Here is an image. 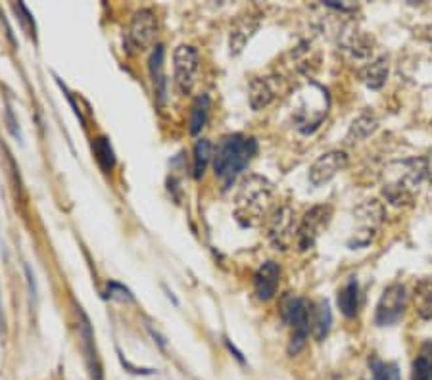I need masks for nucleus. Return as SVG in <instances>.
Listing matches in <instances>:
<instances>
[{"mask_svg": "<svg viewBox=\"0 0 432 380\" xmlns=\"http://www.w3.org/2000/svg\"><path fill=\"white\" fill-rule=\"evenodd\" d=\"M225 344H227L229 351H231V354H235V357H236V359H238V361H240V363H244V357H242V354H240V351H238V349H236L235 346H233V344H231V342H229V340H225Z\"/></svg>", "mask_w": 432, "mask_h": 380, "instance_id": "72a5a7b5", "label": "nucleus"}, {"mask_svg": "<svg viewBox=\"0 0 432 380\" xmlns=\"http://www.w3.org/2000/svg\"><path fill=\"white\" fill-rule=\"evenodd\" d=\"M271 198H273V184L265 177L259 175L246 177L236 194L235 215L238 223L244 227L258 225L268 212Z\"/></svg>", "mask_w": 432, "mask_h": 380, "instance_id": "7ed1b4c3", "label": "nucleus"}, {"mask_svg": "<svg viewBox=\"0 0 432 380\" xmlns=\"http://www.w3.org/2000/svg\"><path fill=\"white\" fill-rule=\"evenodd\" d=\"M173 63H175V87L179 88L181 95H189L196 83L198 70H200L198 50L190 45L177 47L173 52Z\"/></svg>", "mask_w": 432, "mask_h": 380, "instance_id": "9b49d317", "label": "nucleus"}, {"mask_svg": "<svg viewBox=\"0 0 432 380\" xmlns=\"http://www.w3.org/2000/svg\"><path fill=\"white\" fill-rule=\"evenodd\" d=\"M281 83L277 77H256L250 81V106L252 110H263L279 95Z\"/></svg>", "mask_w": 432, "mask_h": 380, "instance_id": "f3484780", "label": "nucleus"}, {"mask_svg": "<svg viewBox=\"0 0 432 380\" xmlns=\"http://www.w3.org/2000/svg\"><path fill=\"white\" fill-rule=\"evenodd\" d=\"M338 308L342 315L354 319L360 311V286L355 278H350L340 290H338Z\"/></svg>", "mask_w": 432, "mask_h": 380, "instance_id": "412c9836", "label": "nucleus"}, {"mask_svg": "<svg viewBox=\"0 0 432 380\" xmlns=\"http://www.w3.org/2000/svg\"><path fill=\"white\" fill-rule=\"evenodd\" d=\"M429 344V356H431V380H432V344L431 342H426Z\"/></svg>", "mask_w": 432, "mask_h": 380, "instance_id": "c9c22d12", "label": "nucleus"}, {"mask_svg": "<svg viewBox=\"0 0 432 380\" xmlns=\"http://www.w3.org/2000/svg\"><path fill=\"white\" fill-rule=\"evenodd\" d=\"M281 311H283L284 323L292 328L288 356H298L300 351L306 348L307 338L311 333V315H314L311 303L298 296H288L284 298Z\"/></svg>", "mask_w": 432, "mask_h": 380, "instance_id": "20e7f679", "label": "nucleus"}, {"mask_svg": "<svg viewBox=\"0 0 432 380\" xmlns=\"http://www.w3.org/2000/svg\"><path fill=\"white\" fill-rule=\"evenodd\" d=\"M157 35V19L156 14L148 8L139 10L131 19L129 25V31L125 35V48L127 52L137 54L142 52L148 47H152L156 42Z\"/></svg>", "mask_w": 432, "mask_h": 380, "instance_id": "1a4fd4ad", "label": "nucleus"}, {"mask_svg": "<svg viewBox=\"0 0 432 380\" xmlns=\"http://www.w3.org/2000/svg\"><path fill=\"white\" fill-rule=\"evenodd\" d=\"M355 221L360 223V229L355 230V237L350 240V248L355 250V248H365L369 246L375 237H377L380 225L385 221L386 209L385 204L380 200H365L363 204L354 209Z\"/></svg>", "mask_w": 432, "mask_h": 380, "instance_id": "39448f33", "label": "nucleus"}, {"mask_svg": "<svg viewBox=\"0 0 432 380\" xmlns=\"http://www.w3.org/2000/svg\"><path fill=\"white\" fill-rule=\"evenodd\" d=\"M281 285V267L275 262H265L259 265V269L254 275V290L258 300L269 301L277 296Z\"/></svg>", "mask_w": 432, "mask_h": 380, "instance_id": "4468645a", "label": "nucleus"}, {"mask_svg": "<svg viewBox=\"0 0 432 380\" xmlns=\"http://www.w3.org/2000/svg\"><path fill=\"white\" fill-rule=\"evenodd\" d=\"M424 169H426V179L432 182V150L424 156Z\"/></svg>", "mask_w": 432, "mask_h": 380, "instance_id": "473e14b6", "label": "nucleus"}, {"mask_svg": "<svg viewBox=\"0 0 432 380\" xmlns=\"http://www.w3.org/2000/svg\"><path fill=\"white\" fill-rule=\"evenodd\" d=\"M6 123H8L10 133L16 136L17 141H22V131H20V127H17V121L14 119V111H12L10 106H6Z\"/></svg>", "mask_w": 432, "mask_h": 380, "instance_id": "7c9ffc66", "label": "nucleus"}, {"mask_svg": "<svg viewBox=\"0 0 432 380\" xmlns=\"http://www.w3.org/2000/svg\"><path fill=\"white\" fill-rule=\"evenodd\" d=\"M377 40L369 31H363L355 24H348L338 33V50L352 62L369 63L375 54Z\"/></svg>", "mask_w": 432, "mask_h": 380, "instance_id": "423d86ee", "label": "nucleus"}, {"mask_svg": "<svg viewBox=\"0 0 432 380\" xmlns=\"http://www.w3.org/2000/svg\"><path fill=\"white\" fill-rule=\"evenodd\" d=\"M330 219H332L330 204H319V206L307 209L302 221L298 223V230H296V248L300 252H307L314 248L323 230L329 227Z\"/></svg>", "mask_w": 432, "mask_h": 380, "instance_id": "0eeeda50", "label": "nucleus"}, {"mask_svg": "<svg viewBox=\"0 0 432 380\" xmlns=\"http://www.w3.org/2000/svg\"><path fill=\"white\" fill-rule=\"evenodd\" d=\"M348 164H350V156L344 150H330L327 154H321L311 164L307 179L314 187H323L332 181L340 171H344Z\"/></svg>", "mask_w": 432, "mask_h": 380, "instance_id": "f8f14e48", "label": "nucleus"}, {"mask_svg": "<svg viewBox=\"0 0 432 380\" xmlns=\"http://www.w3.org/2000/svg\"><path fill=\"white\" fill-rule=\"evenodd\" d=\"M77 315L79 342H81V351H83V357H85L88 377L93 380H102V361H100L98 349H96L95 331H93V326H91V321H88L86 313L81 308H77Z\"/></svg>", "mask_w": 432, "mask_h": 380, "instance_id": "ddd939ff", "label": "nucleus"}, {"mask_svg": "<svg viewBox=\"0 0 432 380\" xmlns=\"http://www.w3.org/2000/svg\"><path fill=\"white\" fill-rule=\"evenodd\" d=\"M408 308V290L400 283L386 286L375 311V323L378 326H392L400 321Z\"/></svg>", "mask_w": 432, "mask_h": 380, "instance_id": "9d476101", "label": "nucleus"}, {"mask_svg": "<svg viewBox=\"0 0 432 380\" xmlns=\"http://www.w3.org/2000/svg\"><path fill=\"white\" fill-rule=\"evenodd\" d=\"M0 331H4V309H2V294H0Z\"/></svg>", "mask_w": 432, "mask_h": 380, "instance_id": "f704fd0d", "label": "nucleus"}, {"mask_svg": "<svg viewBox=\"0 0 432 380\" xmlns=\"http://www.w3.org/2000/svg\"><path fill=\"white\" fill-rule=\"evenodd\" d=\"M332 326V311L327 300H321L314 309V317H311V331H314L315 340L321 342L327 338Z\"/></svg>", "mask_w": 432, "mask_h": 380, "instance_id": "4be33fe9", "label": "nucleus"}, {"mask_svg": "<svg viewBox=\"0 0 432 380\" xmlns=\"http://www.w3.org/2000/svg\"><path fill=\"white\" fill-rule=\"evenodd\" d=\"M411 380H431V356H429V344H424L419 356L413 361Z\"/></svg>", "mask_w": 432, "mask_h": 380, "instance_id": "a878e982", "label": "nucleus"}, {"mask_svg": "<svg viewBox=\"0 0 432 380\" xmlns=\"http://www.w3.org/2000/svg\"><path fill=\"white\" fill-rule=\"evenodd\" d=\"M386 380H401L400 367L396 363L386 365Z\"/></svg>", "mask_w": 432, "mask_h": 380, "instance_id": "2f4dec72", "label": "nucleus"}, {"mask_svg": "<svg viewBox=\"0 0 432 380\" xmlns=\"http://www.w3.org/2000/svg\"><path fill=\"white\" fill-rule=\"evenodd\" d=\"M93 150H95L96 161H98V166L102 167L104 173H110L111 169L116 167V154H114L110 141L106 136H98L93 143Z\"/></svg>", "mask_w": 432, "mask_h": 380, "instance_id": "b1692460", "label": "nucleus"}, {"mask_svg": "<svg viewBox=\"0 0 432 380\" xmlns=\"http://www.w3.org/2000/svg\"><path fill=\"white\" fill-rule=\"evenodd\" d=\"M357 73H360L362 83H365L373 90H378L385 87L386 79H388V58L386 56L373 58L369 63L362 65Z\"/></svg>", "mask_w": 432, "mask_h": 380, "instance_id": "6ab92c4d", "label": "nucleus"}, {"mask_svg": "<svg viewBox=\"0 0 432 380\" xmlns=\"http://www.w3.org/2000/svg\"><path fill=\"white\" fill-rule=\"evenodd\" d=\"M108 292H110V298H116V300L133 301V294L129 292L125 286L119 285V283H108Z\"/></svg>", "mask_w": 432, "mask_h": 380, "instance_id": "cd10ccee", "label": "nucleus"}, {"mask_svg": "<svg viewBox=\"0 0 432 380\" xmlns=\"http://www.w3.org/2000/svg\"><path fill=\"white\" fill-rule=\"evenodd\" d=\"M413 308L424 321L432 319V277L419 278L413 288Z\"/></svg>", "mask_w": 432, "mask_h": 380, "instance_id": "aec40b11", "label": "nucleus"}, {"mask_svg": "<svg viewBox=\"0 0 432 380\" xmlns=\"http://www.w3.org/2000/svg\"><path fill=\"white\" fill-rule=\"evenodd\" d=\"M424 179V156L394 159L383 169V196L388 204L396 207L413 206Z\"/></svg>", "mask_w": 432, "mask_h": 380, "instance_id": "f257e3e1", "label": "nucleus"}, {"mask_svg": "<svg viewBox=\"0 0 432 380\" xmlns=\"http://www.w3.org/2000/svg\"><path fill=\"white\" fill-rule=\"evenodd\" d=\"M296 212L291 204H281L269 217L268 237L275 250L286 252L292 244H296Z\"/></svg>", "mask_w": 432, "mask_h": 380, "instance_id": "6e6552de", "label": "nucleus"}, {"mask_svg": "<svg viewBox=\"0 0 432 380\" xmlns=\"http://www.w3.org/2000/svg\"><path fill=\"white\" fill-rule=\"evenodd\" d=\"M164 58L165 50L164 45H156L148 60L150 79H152V87H154V96L160 108H164L165 100H167V79L164 73Z\"/></svg>", "mask_w": 432, "mask_h": 380, "instance_id": "dca6fc26", "label": "nucleus"}, {"mask_svg": "<svg viewBox=\"0 0 432 380\" xmlns=\"http://www.w3.org/2000/svg\"><path fill=\"white\" fill-rule=\"evenodd\" d=\"M213 158V148L212 143L208 138H200L194 144V177L202 179L206 173V167L210 164V159Z\"/></svg>", "mask_w": 432, "mask_h": 380, "instance_id": "393cba45", "label": "nucleus"}, {"mask_svg": "<svg viewBox=\"0 0 432 380\" xmlns=\"http://www.w3.org/2000/svg\"><path fill=\"white\" fill-rule=\"evenodd\" d=\"M14 8L17 10V12H22V24H24V27L29 31V35H33L35 37V22H33V17H31V12L27 10V6H25L24 2H17V4H14Z\"/></svg>", "mask_w": 432, "mask_h": 380, "instance_id": "c85d7f7f", "label": "nucleus"}, {"mask_svg": "<svg viewBox=\"0 0 432 380\" xmlns=\"http://www.w3.org/2000/svg\"><path fill=\"white\" fill-rule=\"evenodd\" d=\"M56 81H58V85H60V88H62V90H63V95H65V98H68V102H70V106H71V108H73V113H75V116H77V118H79V121H81V125H85V118H83V113H81V108H79L77 102H75V98L71 96V93H70V90H68V87H65V85H62V81H60V79H56Z\"/></svg>", "mask_w": 432, "mask_h": 380, "instance_id": "c756f323", "label": "nucleus"}, {"mask_svg": "<svg viewBox=\"0 0 432 380\" xmlns=\"http://www.w3.org/2000/svg\"><path fill=\"white\" fill-rule=\"evenodd\" d=\"M259 22H261V14H256V12H248V14H244V16L236 19L233 29H231V37H229L231 54H240L242 52L252 35L258 31Z\"/></svg>", "mask_w": 432, "mask_h": 380, "instance_id": "2eb2a0df", "label": "nucleus"}, {"mask_svg": "<svg viewBox=\"0 0 432 380\" xmlns=\"http://www.w3.org/2000/svg\"><path fill=\"white\" fill-rule=\"evenodd\" d=\"M363 380H386V363H383L377 356H371Z\"/></svg>", "mask_w": 432, "mask_h": 380, "instance_id": "bb28decb", "label": "nucleus"}, {"mask_svg": "<svg viewBox=\"0 0 432 380\" xmlns=\"http://www.w3.org/2000/svg\"><path fill=\"white\" fill-rule=\"evenodd\" d=\"M210 111H212V100L208 95H200L192 102V110H190V133L198 135L208 123L210 119Z\"/></svg>", "mask_w": 432, "mask_h": 380, "instance_id": "5701e85b", "label": "nucleus"}, {"mask_svg": "<svg viewBox=\"0 0 432 380\" xmlns=\"http://www.w3.org/2000/svg\"><path fill=\"white\" fill-rule=\"evenodd\" d=\"M256 152L258 143L252 136L235 133L221 141L213 154V169L215 177L223 182V189H229L236 181V177L248 167Z\"/></svg>", "mask_w": 432, "mask_h": 380, "instance_id": "f03ea898", "label": "nucleus"}, {"mask_svg": "<svg viewBox=\"0 0 432 380\" xmlns=\"http://www.w3.org/2000/svg\"><path fill=\"white\" fill-rule=\"evenodd\" d=\"M377 129H378L377 113L371 110L362 111V113L352 121V125H350L348 133H346L344 143L348 144V146H355V144L367 141L371 135H375Z\"/></svg>", "mask_w": 432, "mask_h": 380, "instance_id": "a211bd4d", "label": "nucleus"}]
</instances>
